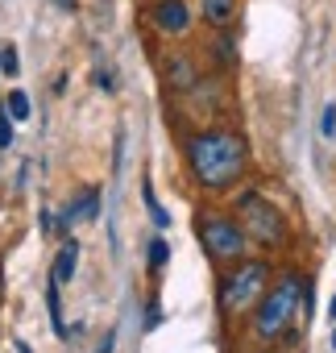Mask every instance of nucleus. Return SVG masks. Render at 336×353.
<instances>
[{
	"instance_id": "1",
	"label": "nucleus",
	"mask_w": 336,
	"mask_h": 353,
	"mask_svg": "<svg viewBox=\"0 0 336 353\" xmlns=\"http://www.w3.org/2000/svg\"><path fill=\"white\" fill-rule=\"evenodd\" d=\"M187 166L196 174V183L208 192H229L245 166H249V150L245 137L233 129H204L187 137Z\"/></svg>"
},
{
	"instance_id": "12",
	"label": "nucleus",
	"mask_w": 336,
	"mask_h": 353,
	"mask_svg": "<svg viewBox=\"0 0 336 353\" xmlns=\"http://www.w3.org/2000/svg\"><path fill=\"white\" fill-rule=\"evenodd\" d=\"M5 108H9L13 121H25V117H30V96H25L21 88H13V92L5 96Z\"/></svg>"
},
{
	"instance_id": "7",
	"label": "nucleus",
	"mask_w": 336,
	"mask_h": 353,
	"mask_svg": "<svg viewBox=\"0 0 336 353\" xmlns=\"http://www.w3.org/2000/svg\"><path fill=\"white\" fill-rule=\"evenodd\" d=\"M162 83L171 88V92H196V83H200L196 59L183 54V50H171V54L162 59Z\"/></svg>"
},
{
	"instance_id": "19",
	"label": "nucleus",
	"mask_w": 336,
	"mask_h": 353,
	"mask_svg": "<svg viewBox=\"0 0 336 353\" xmlns=\"http://www.w3.org/2000/svg\"><path fill=\"white\" fill-rule=\"evenodd\" d=\"M96 83H100V92H116V75H108V71H96Z\"/></svg>"
},
{
	"instance_id": "23",
	"label": "nucleus",
	"mask_w": 336,
	"mask_h": 353,
	"mask_svg": "<svg viewBox=\"0 0 336 353\" xmlns=\"http://www.w3.org/2000/svg\"><path fill=\"white\" fill-rule=\"evenodd\" d=\"M332 349H336V332H332Z\"/></svg>"
},
{
	"instance_id": "24",
	"label": "nucleus",
	"mask_w": 336,
	"mask_h": 353,
	"mask_svg": "<svg viewBox=\"0 0 336 353\" xmlns=\"http://www.w3.org/2000/svg\"><path fill=\"white\" fill-rule=\"evenodd\" d=\"M149 5H154V0H149Z\"/></svg>"
},
{
	"instance_id": "15",
	"label": "nucleus",
	"mask_w": 336,
	"mask_h": 353,
	"mask_svg": "<svg viewBox=\"0 0 336 353\" xmlns=\"http://www.w3.org/2000/svg\"><path fill=\"white\" fill-rule=\"evenodd\" d=\"M166 258H171V245H166L162 237H154V241H149V270H162Z\"/></svg>"
},
{
	"instance_id": "11",
	"label": "nucleus",
	"mask_w": 336,
	"mask_h": 353,
	"mask_svg": "<svg viewBox=\"0 0 336 353\" xmlns=\"http://www.w3.org/2000/svg\"><path fill=\"white\" fill-rule=\"evenodd\" d=\"M212 59H216V67H233V63H237V50H233V38H229V34H220V38L212 42Z\"/></svg>"
},
{
	"instance_id": "5",
	"label": "nucleus",
	"mask_w": 336,
	"mask_h": 353,
	"mask_svg": "<svg viewBox=\"0 0 336 353\" xmlns=\"http://www.w3.org/2000/svg\"><path fill=\"white\" fill-rule=\"evenodd\" d=\"M237 216H241V229L253 241H262V245H282L286 241V221L262 192H241L237 196Z\"/></svg>"
},
{
	"instance_id": "16",
	"label": "nucleus",
	"mask_w": 336,
	"mask_h": 353,
	"mask_svg": "<svg viewBox=\"0 0 336 353\" xmlns=\"http://www.w3.org/2000/svg\"><path fill=\"white\" fill-rule=\"evenodd\" d=\"M13 145V117L9 108H0V150H9Z\"/></svg>"
},
{
	"instance_id": "21",
	"label": "nucleus",
	"mask_w": 336,
	"mask_h": 353,
	"mask_svg": "<svg viewBox=\"0 0 336 353\" xmlns=\"http://www.w3.org/2000/svg\"><path fill=\"white\" fill-rule=\"evenodd\" d=\"M328 316H332V320H336V295H332V307H328Z\"/></svg>"
},
{
	"instance_id": "4",
	"label": "nucleus",
	"mask_w": 336,
	"mask_h": 353,
	"mask_svg": "<svg viewBox=\"0 0 336 353\" xmlns=\"http://www.w3.org/2000/svg\"><path fill=\"white\" fill-rule=\"evenodd\" d=\"M196 233L212 262H241L249 254V233L241 229V221H233L224 212H200Z\"/></svg>"
},
{
	"instance_id": "9",
	"label": "nucleus",
	"mask_w": 336,
	"mask_h": 353,
	"mask_svg": "<svg viewBox=\"0 0 336 353\" xmlns=\"http://www.w3.org/2000/svg\"><path fill=\"white\" fill-rule=\"evenodd\" d=\"M237 13V0H200V17L212 26V30H224Z\"/></svg>"
},
{
	"instance_id": "8",
	"label": "nucleus",
	"mask_w": 336,
	"mask_h": 353,
	"mask_svg": "<svg viewBox=\"0 0 336 353\" xmlns=\"http://www.w3.org/2000/svg\"><path fill=\"white\" fill-rule=\"evenodd\" d=\"M100 216V188H83V196L71 200V208L63 212V225H75V221H96Z\"/></svg>"
},
{
	"instance_id": "22",
	"label": "nucleus",
	"mask_w": 336,
	"mask_h": 353,
	"mask_svg": "<svg viewBox=\"0 0 336 353\" xmlns=\"http://www.w3.org/2000/svg\"><path fill=\"white\" fill-rule=\"evenodd\" d=\"M17 349H21V353H30V345H25V341H17Z\"/></svg>"
},
{
	"instance_id": "6",
	"label": "nucleus",
	"mask_w": 336,
	"mask_h": 353,
	"mask_svg": "<svg viewBox=\"0 0 336 353\" xmlns=\"http://www.w3.org/2000/svg\"><path fill=\"white\" fill-rule=\"evenodd\" d=\"M149 26L166 38H183L191 30V9L183 0H154L149 5Z\"/></svg>"
},
{
	"instance_id": "2",
	"label": "nucleus",
	"mask_w": 336,
	"mask_h": 353,
	"mask_svg": "<svg viewBox=\"0 0 336 353\" xmlns=\"http://www.w3.org/2000/svg\"><path fill=\"white\" fill-rule=\"evenodd\" d=\"M303 295H307V283H303L299 274H282V279H278L274 287H266V295L258 299L253 332H258L262 341H278V336L291 328V320H295Z\"/></svg>"
},
{
	"instance_id": "18",
	"label": "nucleus",
	"mask_w": 336,
	"mask_h": 353,
	"mask_svg": "<svg viewBox=\"0 0 336 353\" xmlns=\"http://www.w3.org/2000/svg\"><path fill=\"white\" fill-rule=\"evenodd\" d=\"M319 133H324V137H332V133H336V104H328V108H324V117H319Z\"/></svg>"
},
{
	"instance_id": "3",
	"label": "nucleus",
	"mask_w": 336,
	"mask_h": 353,
	"mask_svg": "<svg viewBox=\"0 0 336 353\" xmlns=\"http://www.w3.org/2000/svg\"><path fill=\"white\" fill-rule=\"evenodd\" d=\"M266 283H270V266L241 258V262L220 279V312H224V316L249 312V307L266 295Z\"/></svg>"
},
{
	"instance_id": "14",
	"label": "nucleus",
	"mask_w": 336,
	"mask_h": 353,
	"mask_svg": "<svg viewBox=\"0 0 336 353\" xmlns=\"http://www.w3.org/2000/svg\"><path fill=\"white\" fill-rule=\"evenodd\" d=\"M141 200L149 204V216H154V225H158V229H166V225H171V216H166V208H162V204L154 200V188H149V183L141 188Z\"/></svg>"
},
{
	"instance_id": "17",
	"label": "nucleus",
	"mask_w": 336,
	"mask_h": 353,
	"mask_svg": "<svg viewBox=\"0 0 336 353\" xmlns=\"http://www.w3.org/2000/svg\"><path fill=\"white\" fill-rule=\"evenodd\" d=\"M38 225H42V233H46V237H54L59 229H67V225L59 221V212H42V221H38Z\"/></svg>"
},
{
	"instance_id": "13",
	"label": "nucleus",
	"mask_w": 336,
	"mask_h": 353,
	"mask_svg": "<svg viewBox=\"0 0 336 353\" xmlns=\"http://www.w3.org/2000/svg\"><path fill=\"white\" fill-rule=\"evenodd\" d=\"M17 71H21L17 46H0V75H5V79H17Z\"/></svg>"
},
{
	"instance_id": "20",
	"label": "nucleus",
	"mask_w": 336,
	"mask_h": 353,
	"mask_svg": "<svg viewBox=\"0 0 336 353\" xmlns=\"http://www.w3.org/2000/svg\"><path fill=\"white\" fill-rule=\"evenodd\" d=\"M112 345H116V332H108V336L100 341V349H96V353H112Z\"/></svg>"
},
{
	"instance_id": "10",
	"label": "nucleus",
	"mask_w": 336,
	"mask_h": 353,
	"mask_svg": "<svg viewBox=\"0 0 336 353\" xmlns=\"http://www.w3.org/2000/svg\"><path fill=\"white\" fill-rule=\"evenodd\" d=\"M75 262H79V241H63V250H59V262H54V270H50V279L63 287L71 274H75Z\"/></svg>"
}]
</instances>
